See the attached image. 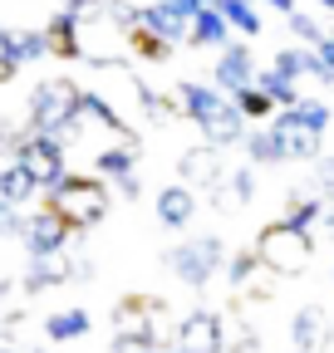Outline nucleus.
<instances>
[{
    "label": "nucleus",
    "instance_id": "1",
    "mask_svg": "<svg viewBox=\"0 0 334 353\" xmlns=\"http://www.w3.org/2000/svg\"><path fill=\"white\" fill-rule=\"evenodd\" d=\"M25 128L74 143L79 128H84V88H79L69 74L39 79V83L30 88V99H25Z\"/></svg>",
    "mask_w": 334,
    "mask_h": 353
},
{
    "label": "nucleus",
    "instance_id": "2",
    "mask_svg": "<svg viewBox=\"0 0 334 353\" xmlns=\"http://www.w3.org/2000/svg\"><path fill=\"white\" fill-rule=\"evenodd\" d=\"M108 182L99 172H69L59 187H50L45 192V206L64 221L69 231H94L99 221L108 216Z\"/></svg>",
    "mask_w": 334,
    "mask_h": 353
},
{
    "label": "nucleus",
    "instance_id": "3",
    "mask_svg": "<svg viewBox=\"0 0 334 353\" xmlns=\"http://www.w3.org/2000/svg\"><path fill=\"white\" fill-rule=\"evenodd\" d=\"M256 255H261V265H266L271 275L290 280V275H305V270H310L315 241H310V231L290 226V221L280 216V221H271V226L256 236Z\"/></svg>",
    "mask_w": 334,
    "mask_h": 353
},
{
    "label": "nucleus",
    "instance_id": "4",
    "mask_svg": "<svg viewBox=\"0 0 334 353\" xmlns=\"http://www.w3.org/2000/svg\"><path fill=\"white\" fill-rule=\"evenodd\" d=\"M113 334L118 339H153L162 348H173V314H167V304L157 294H123L113 304Z\"/></svg>",
    "mask_w": 334,
    "mask_h": 353
},
{
    "label": "nucleus",
    "instance_id": "5",
    "mask_svg": "<svg viewBox=\"0 0 334 353\" xmlns=\"http://www.w3.org/2000/svg\"><path fill=\"white\" fill-rule=\"evenodd\" d=\"M162 265H167L182 285L202 290V285H212L226 265H231V255H226V241H222V236H192V241H182V245L167 250Z\"/></svg>",
    "mask_w": 334,
    "mask_h": 353
},
{
    "label": "nucleus",
    "instance_id": "6",
    "mask_svg": "<svg viewBox=\"0 0 334 353\" xmlns=\"http://www.w3.org/2000/svg\"><path fill=\"white\" fill-rule=\"evenodd\" d=\"M15 162H25L30 176L50 192V187H59L64 176H69V143H64V138H50V132L25 128V138H20V148H15Z\"/></svg>",
    "mask_w": 334,
    "mask_h": 353
},
{
    "label": "nucleus",
    "instance_id": "7",
    "mask_svg": "<svg viewBox=\"0 0 334 353\" xmlns=\"http://www.w3.org/2000/svg\"><path fill=\"white\" fill-rule=\"evenodd\" d=\"M173 99H177V103H182V113L202 128V138H212L217 123H222V118H226V108H231V94H222L212 79H182Z\"/></svg>",
    "mask_w": 334,
    "mask_h": 353
},
{
    "label": "nucleus",
    "instance_id": "8",
    "mask_svg": "<svg viewBox=\"0 0 334 353\" xmlns=\"http://www.w3.org/2000/svg\"><path fill=\"white\" fill-rule=\"evenodd\" d=\"M167 353H226V319L217 309H192V314L177 324Z\"/></svg>",
    "mask_w": 334,
    "mask_h": 353
},
{
    "label": "nucleus",
    "instance_id": "9",
    "mask_svg": "<svg viewBox=\"0 0 334 353\" xmlns=\"http://www.w3.org/2000/svg\"><path fill=\"white\" fill-rule=\"evenodd\" d=\"M256 59H250V44H241V34L226 44V50H217V64H212V83L222 88V94H241V88L256 83Z\"/></svg>",
    "mask_w": 334,
    "mask_h": 353
},
{
    "label": "nucleus",
    "instance_id": "10",
    "mask_svg": "<svg viewBox=\"0 0 334 353\" xmlns=\"http://www.w3.org/2000/svg\"><path fill=\"white\" fill-rule=\"evenodd\" d=\"M69 226H64V221L45 206V211H35L30 216V226H25V236H20V245H25V255L30 260H39V255H64L69 250Z\"/></svg>",
    "mask_w": 334,
    "mask_h": 353
},
{
    "label": "nucleus",
    "instance_id": "11",
    "mask_svg": "<svg viewBox=\"0 0 334 353\" xmlns=\"http://www.w3.org/2000/svg\"><path fill=\"white\" fill-rule=\"evenodd\" d=\"M133 30H148V34H157L162 44H192V20H182L167 0L133 6Z\"/></svg>",
    "mask_w": 334,
    "mask_h": 353
},
{
    "label": "nucleus",
    "instance_id": "12",
    "mask_svg": "<svg viewBox=\"0 0 334 353\" xmlns=\"http://www.w3.org/2000/svg\"><path fill=\"white\" fill-rule=\"evenodd\" d=\"M226 162H222V148L217 143H202V148H192V152H182V182L187 187H206V192H222L226 187Z\"/></svg>",
    "mask_w": 334,
    "mask_h": 353
},
{
    "label": "nucleus",
    "instance_id": "13",
    "mask_svg": "<svg viewBox=\"0 0 334 353\" xmlns=\"http://www.w3.org/2000/svg\"><path fill=\"white\" fill-rule=\"evenodd\" d=\"M55 285H74V260L69 255H39V260H30V270L20 280V294H45Z\"/></svg>",
    "mask_w": 334,
    "mask_h": 353
},
{
    "label": "nucleus",
    "instance_id": "14",
    "mask_svg": "<svg viewBox=\"0 0 334 353\" xmlns=\"http://www.w3.org/2000/svg\"><path fill=\"white\" fill-rule=\"evenodd\" d=\"M153 211H157V221H162L167 231H182L187 221L197 216V196H192V187H187V182H173V187H162V192H157Z\"/></svg>",
    "mask_w": 334,
    "mask_h": 353
},
{
    "label": "nucleus",
    "instance_id": "15",
    "mask_svg": "<svg viewBox=\"0 0 334 353\" xmlns=\"http://www.w3.org/2000/svg\"><path fill=\"white\" fill-rule=\"evenodd\" d=\"M241 148H246V157L256 162V167H285V162H290V143L280 138L271 123H266V128H250Z\"/></svg>",
    "mask_w": 334,
    "mask_h": 353
},
{
    "label": "nucleus",
    "instance_id": "16",
    "mask_svg": "<svg viewBox=\"0 0 334 353\" xmlns=\"http://www.w3.org/2000/svg\"><path fill=\"white\" fill-rule=\"evenodd\" d=\"M271 123H285V128H300V132H315V138H324L329 123H334V113H329V103H320V99H300L295 108H280Z\"/></svg>",
    "mask_w": 334,
    "mask_h": 353
},
{
    "label": "nucleus",
    "instance_id": "17",
    "mask_svg": "<svg viewBox=\"0 0 334 353\" xmlns=\"http://www.w3.org/2000/svg\"><path fill=\"white\" fill-rule=\"evenodd\" d=\"M84 118H94L99 128H108V132H113L118 143H138L133 123L123 118V113H118V108H113V103H108V99L99 94V88H84Z\"/></svg>",
    "mask_w": 334,
    "mask_h": 353
},
{
    "label": "nucleus",
    "instance_id": "18",
    "mask_svg": "<svg viewBox=\"0 0 334 353\" xmlns=\"http://www.w3.org/2000/svg\"><path fill=\"white\" fill-rule=\"evenodd\" d=\"M138 152H143V143H113V148H104V152L94 157V172L104 176L108 187H118L123 176L138 172Z\"/></svg>",
    "mask_w": 334,
    "mask_h": 353
},
{
    "label": "nucleus",
    "instance_id": "19",
    "mask_svg": "<svg viewBox=\"0 0 334 353\" xmlns=\"http://www.w3.org/2000/svg\"><path fill=\"white\" fill-rule=\"evenodd\" d=\"M236 39V30L226 25V15L217 6H206L197 20H192V50H226V44Z\"/></svg>",
    "mask_w": 334,
    "mask_h": 353
},
{
    "label": "nucleus",
    "instance_id": "20",
    "mask_svg": "<svg viewBox=\"0 0 334 353\" xmlns=\"http://www.w3.org/2000/svg\"><path fill=\"white\" fill-rule=\"evenodd\" d=\"M94 329V319H89V309H55V314L45 319V339L50 343H74V339H84Z\"/></svg>",
    "mask_w": 334,
    "mask_h": 353
},
{
    "label": "nucleus",
    "instance_id": "21",
    "mask_svg": "<svg viewBox=\"0 0 334 353\" xmlns=\"http://www.w3.org/2000/svg\"><path fill=\"white\" fill-rule=\"evenodd\" d=\"M324 314H320V309L315 304H305L300 309V314L295 319H290V343H295V353H315L320 343H324Z\"/></svg>",
    "mask_w": 334,
    "mask_h": 353
},
{
    "label": "nucleus",
    "instance_id": "22",
    "mask_svg": "<svg viewBox=\"0 0 334 353\" xmlns=\"http://www.w3.org/2000/svg\"><path fill=\"white\" fill-rule=\"evenodd\" d=\"M212 6L226 15V25L241 39H261V10H256V0H212Z\"/></svg>",
    "mask_w": 334,
    "mask_h": 353
},
{
    "label": "nucleus",
    "instance_id": "23",
    "mask_svg": "<svg viewBox=\"0 0 334 353\" xmlns=\"http://www.w3.org/2000/svg\"><path fill=\"white\" fill-rule=\"evenodd\" d=\"M324 206H329V196H295V192H290L285 196V221L300 226V231H315L324 221Z\"/></svg>",
    "mask_w": 334,
    "mask_h": 353
},
{
    "label": "nucleus",
    "instance_id": "24",
    "mask_svg": "<svg viewBox=\"0 0 334 353\" xmlns=\"http://www.w3.org/2000/svg\"><path fill=\"white\" fill-rule=\"evenodd\" d=\"M256 83L271 94V103H275V108H295V103H300V88H295V79H285L280 69H261V74H256Z\"/></svg>",
    "mask_w": 334,
    "mask_h": 353
},
{
    "label": "nucleus",
    "instance_id": "25",
    "mask_svg": "<svg viewBox=\"0 0 334 353\" xmlns=\"http://www.w3.org/2000/svg\"><path fill=\"white\" fill-rule=\"evenodd\" d=\"M236 99V108L250 118V123H261V118H271V113H280L275 103H271V94H266V88L261 83H250V88H241V94H231Z\"/></svg>",
    "mask_w": 334,
    "mask_h": 353
},
{
    "label": "nucleus",
    "instance_id": "26",
    "mask_svg": "<svg viewBox=\"0 0 334 353\" xmlns=\"http://www.w3.org/2000/svg\"><path fill=\"white\" fill-rule=\"evenodd\" d=\"M271 69H280L285 79H310V44H285Z\"/></svg>",
    "mask_w": 334,
    "mask_h": 353
},
{
    "label": "nucleus",
    "instance_id": "27",
    "mask_svg": "<svg viewBox=\"0 0 334 353\" xmlns=\"http://www.w3.org/2000/svg\"><path fill=\"white\" fill-rule=\"evenodd\" d=\"M285 30H290V39H300V44H315V50H320V44H324V25L315 20V15H305V10H295V15H285Z\"/></svg>",
    "mask_w": 334,
    "mask_h": 353
},
{
    "label": "nucleus",
    "instance_id": "28",
    "mask_svg": "<svg viewBox=\"0 0 334 353\" xmlns=\"http://www.w3.org/2000/svg\"><path fill=\"white\" fill-rule=\"evenodd\" d=\"M256 270H266V265H261V255H256V245H250V250H241V255H231V265H226V280H231L236 290H246V285H250V275H256Z\"/></svg>",
    "mask_w": 334,
    "mask_h": 353
},
{
    "label": "nucleus",
    "instance_id": "29",
    "mask_svg": "<svg viewBox=\"0 0 334 353\" xmlns=\"http://www.w3.org/2000/svg\"><path fill=\"white\" fill-rule=\"evenodd\" d=\"M222 192H231V206H241V201H250V196H256V172H250V167H236L231 176H226V187ZM217 192V196H222Z\"/></svg>",
    "mask_w": 334,
    "mask_h": 353
},
{
    "label": "nucleus",
    "instance_id": "30",
    "mask_svg": "<svg viewBox=\"0 0 334 353\" xmlns=\"http://www.w3.org/2000/svg\"><path fill=\"white\" fill-rule=\"evenodd\" d=\"M20 138H25V128H20L15 118H0V162H10V157H15Z\"/></svg>",
    "mask_w": 334,
    "mask_h": 353
},
{
    "label": "nucleus",
    "instance_id": "31",
    "mask_svg": "<svg viewBox=\"0 0 334 353\" xmlns=\"http://www.w3.org/2000/svg\"><path fill=\"white\" fill-rule=\"evenodd\" d=\"M315 182H320V192L334 201V157H320V162H315Z\"/></svg>",
    "mask_w": 334,
    "mask_h": 353
},
{
    "label": "nucleus",
    "instance_id": "32",
    "mask_svg": "<svg viewBox=\"0 0 334 353\" xmlns=\"http://www.w3.org/2000/svg\"><path fill=\"white\" fill-rule=\"evenodd\" d=\"M113 353H162V343H153V339H113Z\"/></svg>",
    "mask_w": 334,
    "mask_h": 353
},
{
    "label": "nucleus",
    "instance_id": "33",
    "mask_svg": "<svg viewBox=\"0 0 334 353\" xmlns=\"http://www.w3.org/2000/svg\"><path fill=\"white\" fill-rule=\"evenodd\" d=\"M167 6H173V10H177L182 20H197V15L206 10V0H167Z\"/></svg>",
    "mask_w": 334,
    "mask_h": 353
},
{
    "label": "nucleus",
    "instance_id": "34",
    "mask_svg": "<svg viewBox=\"0 0 334 353\" xmlns=\"http://www.w3.org/2000/svg\"><path fill=\"white\" fill-rule=\"evenodd\" d=\"M113 192H118V196H128V201H138V196H143V176H138V172H133V176H123Z\"/></svg>",
    "mask_w": 334,
    "mask_h": 353
},
{
    "label": "nucleus",
    "instance_id": "35",
    "mask_svg": "<svg viewBox=\"0 0 334 353\" xmlns=\"http://www.w3.org/2000/svg\"><path fill=\"white\" fill-rule=\"evenodd\" d=\"M320 54H324V64H329V69H334V30H329V34H324V44H320Z\"/></svg>",
    "mask_w": 334,
    "mask_h": 353
},
{
    "label": "nucleus",
    "instance_id": "36",
    "mask_svg": "<svg viewBox=\"0 0 334 353\" xmlns=\"http://www.w3.org/2000/svg\"><path fill=\"white\" fill-rule=\"evenodd\" d=\"M266 6H271L275 15H295V0H266Z\"/></svg>",
    "mask_w": 334,
    "mask_h": 353
},
{
    "label": "nucleus",
    "instance_id": "37",
    "mask_svg": "<svg viewBox=\"0 0 334 353\" xmlns=\"http://www.w3.org/2000/svg\"><path fill=\"white\" fill-rule=\"evenodd\" d=\"M320 226H324V236H334V201L324 206V221H320Z\"/></svg>",
    "mask_w": 334,
    "mask_h": 353
},
{
    "label": "nucleus",
    "instance_id": "38",
    "mask_svg": "<svg viewBox=\"0 0 334 353\" xmlns=\"http://www.w3.org/2000/svg\"><path fill=\"white\" fill-rule=\"evenodd\" d=\"M15 74H20V69H10V64H6V59H0V83H10V79H15Z\"/></svg>",
    "mask_w": 334,
    "mask_h": 353
},
{
    "label": "nucleus",
    "instance_id": "39",
    "mask_svg": "<svg viewBox=\"0 0 334 353\" xmlns=\"http://www.w3.org/2000/svg\"><path fill=\"white\" fill-rule=\"evenodd\" d=\"M0 353H30V348H10V343H0Z\"/></svg>",
    "mask_w": 334,
    "mask_h": 353
},
{
    "label": "nucleus",
    "instance_id": "40",
    "mask_svg": "<svg viewBox=\"0 0 334 353\" xmlns=\"http://www.w3.org/2000/svg\"><path fill=\"white\" fill-rule=\"evenodd\" d=\"M6 211H10V201H6V196H0V221H6Z\"/></svg>",
    "mask_w": 334,
    "mask_h": 353
},
{
    "label": "nucleus",
    "instance_id": "41",
    "mask_svg": "<svg viewBox=\"0 0 334 353\" xmlns=\"http://www.w3.org/2000/svg\"><path fill=\"white\" fill-rule=\"evenodd\" d=\"M320 6H324V10H329V15H334V0H320Z\"/></svg>",
    "mask_w": 334,
    "mask_h": 353
},
{
    "label": "nucleus",
    "instance_id": "42",
    "mask_svg": "<svg viewBox=\"0 0 334 353\" xmlns=\"http://www.w3.org/2000/svg\"><path fill=\"white\" fill-rule=\"evenodd\" d=\"M30 353H50V348H30Z\"/></svg>",
    "mask_w": 334,
    "mask_h": 353
},
{
    "label": "nucleus",
    "instance_id": "43",
    "mask_svg": "<svg viewBox=\"0 0 334 353\" xmlns=\"http://www.w3.org/2000/svg\"><path fill=\"white\" fill-rule=\"evenodd\" d=\"M206 6H212V0H206Z\"/></svg>",
    "mask_w": 334,
    "mask_h": 353
}]
</instances>
